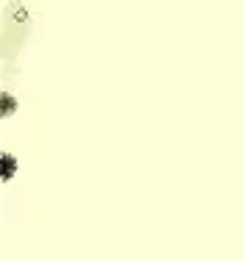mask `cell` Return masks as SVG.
Here are the masks:
<instances>
[{
  "instance_id": "1",
  "label": "cell",
  "mask_w": 244,
  "mask_h": 261,
  "mask_svg": "<svg viewBox=\"0 0 244 261\" xmlns=\"http://www.w3.org/2000/svg\"><path fill=\"white\" fill-rule=\"evenodd\" d=\"M3 164H6V170H3V178H9V175H11V164L17 167V161H11V156H3Z\"/></svg>"
}]
</instances>
